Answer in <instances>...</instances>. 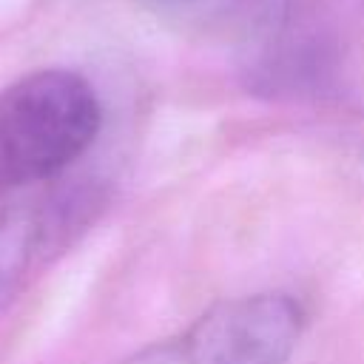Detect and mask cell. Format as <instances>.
Instances as JSON below:
<instances>
[{
	"mask_svg": "<svg viewBox=\"0 0 364 364\" xmlns=\"http://www.w3.org/2000/svg\"><path fill=\"white\" fill-rule=\"evenodd\" d=\"M102 105L94 85L68 68H40L0 88V188L48 182L94 145Z\"/></svg>",
	"mask_w": 364,
	"mask_h": 364,
	"instance_id": "6da1fadb",
	"label": "cell"
},
{
	"mask_svg": "<svg viewBox=\"0 0 364 364\" xmlns=\"http://www.w3.org/2000/svg\"><path fill=\"white\" fill-rule=\"evenodd\" d=\"M304 330V307L282 290L219 301L182 338L136 364H284Z\"/></svg>",
	"mask_w": 364,
	"mask_h": 364,
	"instance_id": "7a4b0ae2",
	"label": "cell"
},
{
	"mask_svg": "<svg viewBox=\"0 0 364 364\" xmlns=\"http://www.w3.org/2000/svg\"><path fill=\"white\" fill-rule=\"evenodd\" d=\"M88 196L68 173L0 188V310H6L26 284L46 267L77 233Z\"/></svg>",
	"mask_w": 364,
	"mask_h": 364,
	"instance_id": "3957f363",
	"label": "cell"
},
{
	"mask_svg": "<svg viewBox=\"0 0 364 364\" xmlns=\"http://www.w3.org/2000/svg\"><path fill=\"white\" fill-rule=\"evenodd\" d=\"M142 6L154 9L156 14L188 20V23H216L228 17H247L256 11L259 23L270 14V6H262L259 0H139Z\"/></svg>",
	"mask_w": 364,
	"mask_h": 364,
	"instance_id": "277c9868",
	"label": "cell"
},
{
	"mask_svg": "<svg viewBox=\"0 0 364 364\" xmlns=\"http://www.w3.org/2000/svg\"><path fill=\"white\" fill-rule=\"evenodd\" d=\"M336 3H344V6H353V9L364 11V0H336Z\"/></svg>",
	"mask_w": 364,
	"mask_h": 364,
	"instance_id": "5b68a950",
	"label": "cell"
}]
</instances>
